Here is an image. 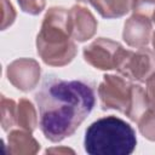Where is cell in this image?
Returning a JSON list of instances; mask_svg holds the SVG:
<instances>
[{
  "instance_id": "6da1fadb",
  "label": "cell",
  "mask_w": 155,
  "mask_h": 155,
  "mask_svg": "<svg viewBox=\"0 0 155 155\" xmlns=\"http://www.w3.org/2000/svg\"><path fill=\"white\" fill-rule=\"evenodd\" d=\"M35 102L41 132L48 140L58 143L74 134L92 111L94 86L84 79L63 80L46 75L35 93Z\"/></svg>"
},
{
  "instance_id": "7a4b0ae2",
  "label": "cell",
  "mask_w": 155,
  "mask_h": 155,
  "mask_svg": "<svg viewBox=\"0 0 155 155\" xmlns=\"http://www.w3.org/2000/svg\"><path fill=\"white\" fill-rule=\"evenodd\" d=\"M36 51L44 63L63 67L78 53L69 27V10L54 6L47 10L36 35Z\"/></svg>"
},
{
  "instance_id": "3957f363",
  "label": "cell",
  "mask_w": 155,
  "mask_h": 155,
  "mask_svg": "<svg viewBox=\"0 0 155 155\" xmlns=\"http://www.w3.org/2000/svg\"><path fill=\"white\" fill-rule=\"evenodd\" d=\"M136 145L132 126L114 115L96 120L85 132V151L91 155H130Z\"/></svg>"
},
{
  "instance_id": "277c9868",
  "label": "cell",
  "mask_w": 155,
  "mask_h": 155,
  "mask_svg": "<svg viewBox=\"0 0 155 155\" xmlns=\"http://www.w3.org/2000/svg\"><path fill=\"white\" fill-rule=\"evenodd\" d=\"M115 69L120 75L131 81L145 82L155 73V54L147 47H139L132 51L122 46L116 59Z\"/></svg>"
},
{
  "instance_id": "5b68a950",
  "label": "cell",
  "mask_w": 155,
  "mask_h": 155,
  "mask_svg": "<svg viewBox=\"0 0 155 155\" xmlns=\"http://www.w3.org/2000/svg\"><path fill=\"white\" fill-rule=\"evenodd\" d=\"M131 86L132 82L122 75H104L98 86V97L102 109H115L125 114L130 102Z\"/></svg>"
},
{
  "instance_id": "8992f818",
  "label": "cell",
  "mask_w": 155,
  "mask_h": 155,
  "mask_svg": "<svg viewBox=\"0 0 155 155\" xmlns=\"http://www.w3.org/2000/svg\"><path fill=\"white\" fill-rule=\"evenodd\" d=\"M122 45L107 38H98L84 47V59L96 69H115L116 59Z\"/></svg>"
},
{
  "instance_id": "52a82bcc",
  "label": "cell",
  "mask_w": 155,
  "mask_h": 155,
  "mask_svg": "<svg viewBox=\"0 0 155 155\" xmlns=\"http://www.w3.org/2000/svg\"><path fill=\"white\" fill-rule=\"evenodd\" d=\"M40 65L33 58H17L7 65V79L23 92L31 91L40 80Z\"/></svg>"
},
{
  "instance_id": "ba28073f",
  "label": "cell",
  "mask_w": 155,
  "mask_h": 155,
  "mask_svg": "<svg viewBox=\"0 0 155 155\" xmlns=\"http://www.w3.org/2000/svg\"><path fill=\"white\" fill-rule=\"evenodd\" d=\"M153 34L151 19L148 16L133 13L124 25L122 38L125 42L131 47H145Z\"/></svg>"
},
{
  "instance_id": "9c48e42d",
  "label": "cell",
  "mask_w": 155,
  "mask_h": 155,
  "mask_svg": "<svg viewBox=\"0 0 155 155\" xmlns=\"http://www.w3.org/2000/svg\"><path fill=\"white\" fill-rule=\"evenodd\" d=\"M69 27L71 38L76 41H86L97 31V19L86 7L74 5L69 10Z\"/></svg>"
},
{
  "instance_id": "30bf717a",
  "label": "cell",
  "mask_w": 155,
  "mask_h": 155,
  "mask_svg": "<svg viewBox=\"0 0 155 155\" xmlns=\"http://www.w3.org/2000/svg\"><path fill=\"white\" fill-rule=\"evenodd\" d=\"M40 150L39 142L22 128L11 130L7 137V153L11 155H33Z\"/></svg>"
},
{
  "instance_id": "8fae6325",
  "label": "cell",
  "mask_w": 155,
  "mask_h": 155,
  "mask_svg": "<svg viewBox=\"0 0 155 155\" xmlns=\"http://www.w3.org/2000/svg\"><path fill=\"white\" fill-rule=\"evenodd\" d=\"M79 2L91 4L103 18H119L133 11L137 0H78Z\"/></svg>"
},
{
  "instance_id": "7c38bea8",
  "label": "cell",
  "mask_w": 155,
  "mask_h": 155,
  "mask_svg": "<svg viewBox=\"0 0 155 155\" xmlns=\"http://www.w3.org/2000/svg\"><path fill=\"white\" fill-rule=\"evenodd\" d=\"M148 109H149V105L147 101L145 88H143L139 84H132L130 102H128V107L125 115L130 120L137 122Z\"/></svg>"
},
{
  "instance_id": "4fadbf2b",
  "label": "cell",
  "mask_w": 155,
  "mask_h": 155,
  "mask_svg": "<svg viewBox=\"0 0 155 155\" xmlns=\"http://www.w3.org/2000/svg\"><path fill=\"white\" fill-rule=\"evenodd\" d=\"M38 125V115L33 103L27 98H21L17 103L16 126L28 132H34Z\"/></svg>"
},
{
  "instance_id": "5bb4252c",
  "label": "cell",
  "mask_w": 155,
  "mask_h": 155,
  "mask_svg": "<svg viewBox=\"0 0 155 155\" xmlns=\"http://www.w3.org/2000/svg\"><path fill=\"white\" fill-rule=\"evenodd\" d=\"M1 126L4 131H10L16 126V110L17 104L13 99L1 96Z\"/></svg>"
},
{
  "instance_id": "9a60e30c",
  "label": "cell",
  "mask_w": 155,
  "mask_h": 155,
  "mask_svg": "<svg viewBox=\"0 0 155 155\" xmlns=\"http://www.w3.org/2000/svg\"><path fill=\"white\" fill-rule=\"evenodd\" d=\"M142 136L151 142H155V109L149 108L137 121Z\"/></svg>"
},
{
  "instance_id": "2e32d148",
  "label": "cell",
  "mask_w": 155,
  "mask_h": 155,
  "mask_svg": "<svg viewBox=\"0 0 155 155\" xmlns=\"http://www.w3.org/2000/svg\"><path fill=\"white\" fill-rule=\"evenodd\" d=\"M17 2L23 12L33 16L39 15L46 5V0H17Z\"/></svg>"
},
{
  "instance_id": "e0dca14e",
  "label": "cell",
  "mask_w": 155,
  "mask_h": 155,
  "mask_svg": "<svg viewBox=\"0 0 155 155\" xmlns=\"http://www.w3.org/2000/svg\"><path fill=\"white\" fill-rule=\"evenodd\" d=\"M1 8H2V19H1V29L5 30L10 27L16 18V11L10 0H1Z\"/></svg>"
},
{
  "instance_id": "ac0fdd59",
  "label": "cell",
  "mask_w": 155,
  "mask_h": 155,
  "mask_svg": "<svg viewBox=\"0 0 155 155\" xmlns=\"http://www.w3.org/2000/svg\"><path fill=\"white\" fill-rule=\"evenodd\" d=\"M154 11H155V0H137L133 8V13H139L148 17H151Z\"/></svg>"
},
{
  "instance_id": "d6986e66",
  "label": "cell",
  "mask_w": 155,
  "mask_h": 155,
  "mask_svg": "<svg viewBox=\"0 0 155 155\" xmlns=\"http://www.w3.org/2000/svg\"><path fill=\"white\" fill-rule=\"evenodd\" d=\"M145 94L149 108L155 109V73L151 74L145 81Z\"/></svg>"
},
{
  "instance_id": "ffe728a7",
  "label": "cell",
  "mask_w": 155,
  "mask_h": 155,
  "mask_svg": "<svg viewBox=\"0 0 155 155\" xmlns=\"http://www.w3.org/2000/svg\"><path fill=\"white\" fill-rule=\"evenodd\" d=\"M46 153H54V154H68V153H71V154H74V150H71L69 148H51V149H47Z\"/></svg>"
},
{
  "instance_id": "44dd1931",
  "label": "cell",
  "mask_w": 155,
  "mask_h": 155,
  "mask_svg": "<svg viewBox=\"0 0 155 155\" xmlns=\"http://www.w3.org/2000/svg\"><path fill=\"white\" fill-rule=\"evenodd\" d=\"M150 42H151L153 52H154V54H155V31H153V34H151V39H150Z\"/></svg>"
},
{
  "instance_id": "7402d4cb",
  "label": "cell",
  "mask_w": 155,
  "mask_h": 155,
  "mask_svg": "<svg viewBox=\"0 0 155 155\" xmlns=\"http://www.w3.org/2000/svg\"><path fill=\"white\" fill-rule=\"evenodd\" d=\"M151 19H153V22L155 23V11L153 12V15H151Z\"/></svg>"
}]
</instances>
